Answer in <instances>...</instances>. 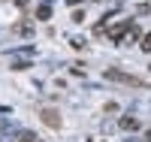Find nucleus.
Masks as SVG:
<instances>
[{
  "label": "nucleus",
  "mask_w": 151,
  "mask_h": 142,
  "mask_svg": "<svg viewBox=\"0 0 151 142\" xmlns=\"http://www.w3.org/2000/svg\"><path fill=\"white\" fill-rule=\"evenodd\" d=\"M106 79H109V82L133 85V88H145V82H142V79H136V76H127V73H121V70H106Z\"/></svg>",
  "instance_id": "1"
},
{
  "label": "nucleus",
  "mask_w": 151,
  "mask_h": 142,
  "mask_svg": "<svg viewBox=\"0 0 151 142\" xmlns=\"http://www.w3.org/2000/svg\"><path fill=\"white\" fill-rule=\"evenodd\" d=\"M136 40H139V24H127V30H124V36H121V40H118V45H130V43H136Z\"/></svg>",
  "instance_id": "2"
},
{
  "label": "nucleus",
  "mask_w": 151,
  "mask_h": 142,
  "mask_svg": "<svg viewBox=\"0 0 151 142\" xmlns=\"http://www.w3.org/2000/svg\"><path fill=\"white\" fill-rule=\"evenodd\" d=\"M42 124H48L52 130H58L60 127V112L58 109H42Z\"/></svg>",
  "instance_id": "3"
},
{
  "label": "nucleus",
  "mask_w": 151,
  "mask_h": 142,
  "mask_svg": "<svg viewBox=\"0 0 151 142\" xmlns=\"http://www.w3.org/2000/svg\"><path fill=\"white\" fill-rule=\"evenodd\" d=\"M121 127H124V130H139V118H133V115H124V118H121Z\"/></svg>",
  "instance_id": "4"
},
{
  "label": "nucleus",
  "mask_w": 151,
  "mask_h": 142,
  "mask_svg": "<svg viewBox=\"0 0 151 142\" xmlns=\"http://www.w3.org/2000/svg\"><path fill=\"white\" fill-rule=\"evenodd\" d=\"M36 18H40V21H48V18H52V6H48V3H42L40 9H36Z\"/></svg>",
  "instance_id": "5"
},
{
  "label": "nucleus",
  "mask_w": 151,
  "mask_h": 142,
  "mask_svg": "<svg viewBox=\"0 0 151 142\" xmlns=\"http://www.w3.org/2000/svg\"><path fill=\"white\" fill-rule=\"evenodd\" d=\"M142 51H151V30L142 36Z\"/></svg>",
  "instance_id": "6"
},
{
  "label": "nucleus",
  "mask_w": 151,
  "mask_h": 142,
  "mask_svg": "<svg viewBox=\"0 0 151 142\" xmlns=\"http://www.w3.org/2000/svg\"><path fill=\"white\" fill-rule=\"evenodd\" d=\"M73 48H85V40H82V36H73Z\"/></svg>",
  "instance_id": "7"
},
{
  "label": "nucleus",
  "mask_w": 151,
  "mask_h": 142,
  "mask_svg": "<svg viewBox=\"0 0 151 142\" xmlns=\"http://www.w3.org/2000/svg\"><path fill=\"white\" fill-rule=\"evenodd\" d=\"M21 142H36V136L33 133H21Z\"/></svg>",
  "instance_id": "8"
},
{
  "label": "nucleus",
  "mask_w": 151,
  "mask_h": 142,
  "mask_svg": "<svg viewBox=\"0 0 151 142\" xmlns=\"http://www.w3.org/2000/svg\"><path fill=\"white\" fill-rule=\"evenodd\" d=\"M82 3V0H67V6H79Z\"/></svg>",
  "instance_id": "9"
},
{
  "label": "nucleus",
  "mask_w": 151,
  "mask_h": 142,
  "mask_svg": "<svg viewBox=\"0 0 151 142\" xmlns=\"http://www.w3.org/2000/svg\"><path fill=\"white\" fill-rule=\"evenodd\" d=\"M15 3H18V6H27V3H30V0H15Z\"/></svg>",
  "instance_id": "10"
},
{
  "label": "nucleus",
  "mask_w": 151,
  "mask_h": 142,
  "mask_svg": "<svg viewBox=\"0 0 151 142\" xmlns=\"http://www.w3.org/2000/svg\"><path fill=\"white\" fill-rule=\"evenodd\" d=\"M145 136H148V142H151V130H148V133H145Z\"/></svg>",
  "instance_id": "11"
}]
</instances>
